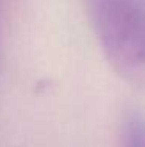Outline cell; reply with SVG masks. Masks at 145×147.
<instances>
[{
    "label": "cell",
    "mask_w": 145,
    "mask_h": 147,
    "mask_svg": "<svg viewBox=\"0 0 145 147\" xmlns=\"http://www.w3.org/2000/svg\"><path fill=\"white\" fill-rule=\"evenodd\" d=\"M92 30L112 71L145 92V5L142 0H84Z\"/></svg>",
    "instance_id": "6da1fadb"
},
{
    "label": "cell",
    "mask_w": 145,
    "mask_h": 147,
    "mask_svg": "<svg viewBox=\"0 0 145 147\" xmlns=\"http://www.w3.org/2000/svg\"><path fill=\"white\" fill-rule=\"evenodd\" d=\"M123 147H145V117L131 114L123 125Z\"/></svg>",
    "instance_id": "7a4b0ae2"
}]
</instances>
